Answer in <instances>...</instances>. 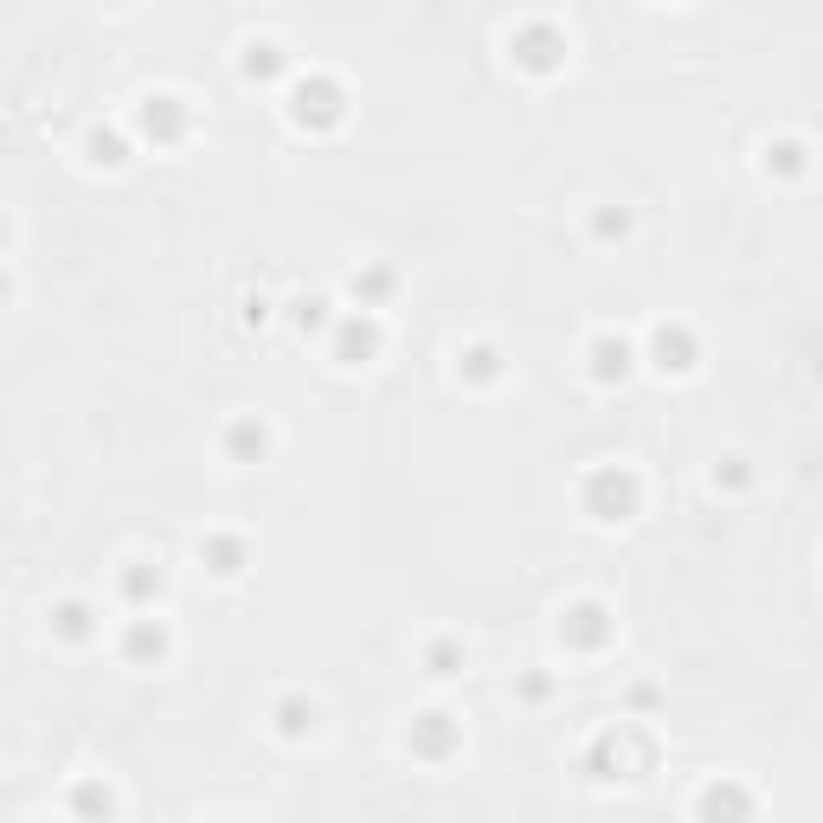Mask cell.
Returning a JSON list of instances; mask_svg holds the SVG:
<instances>
[{
    "mask_svg": "<svg viewBox=\"0 0 823 823\" xmlns=\"http://www.w3.org/2000/svg\"><path fill=\"white\" fill-rule=\"evenodd\" d=\"M367 348H374V329H348L341 335V354H367Z\"/></svg>",
    "mask_w": 823,
    "mask_h": 823,
    "instance_id": "cell-1",
    "label": "cell"
}]
</instances>
